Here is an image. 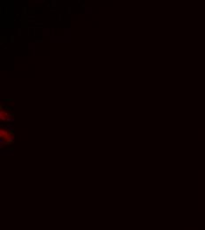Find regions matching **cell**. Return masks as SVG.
<instances>
[{
    "label": "cell",
    "mask_w": 205,
    "mask_h": 230,
    "mask_svg": "<svg viewBox=\"0 0 205 230\" xmlns=\"http://www.w3.org/2000/svg\"><path fill=\"white\" fill-rule=\"evenodd\" d=\"M0 119H3V120H6V119H9V115L8 113L4 111H1L0 112Z\"/></svg>",
    "instance_id": "cell-2"
},
{
    "label": "cell",
    "mask_w": 205,
    "mask_h": 230,
    "mask_svg": "<svg viewBox=\"0 0 205 230\" xmlns=\"http://www.w3.org/2000/svg\"><path fill=\"white\" fill-rule=\"evenodd\" d=\"M0 138L1 143L4 144H13V136H11V131H8L6 129H1L0 130Z\"/></svg>",
    "instance_id": "cell-1"
}]
</instances>
